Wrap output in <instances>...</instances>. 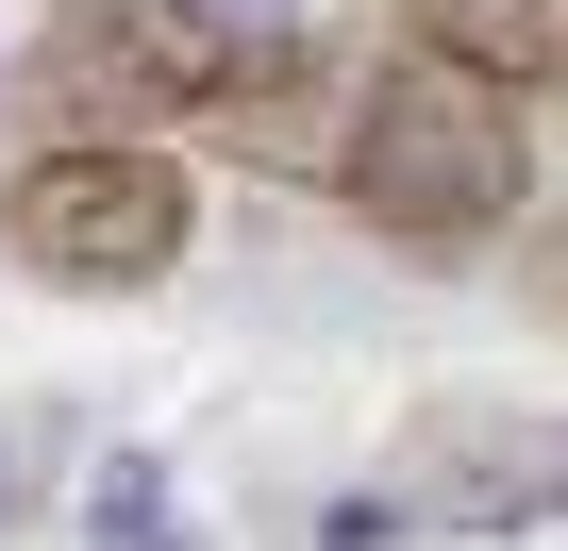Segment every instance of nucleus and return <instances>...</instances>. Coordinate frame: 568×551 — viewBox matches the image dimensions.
<instances>
[{
  "mask_svg": "<svg viewBox=\"0 0 568 551\" xmlns=\"http://www.w3.org/2000/svg\"><path fill=\"white\" fill-rule=\"evenodd\" d=\"M251 18L234 0H51V34H34V118L51 134H201L217 84H234Z\"/></svg>",
  "mask_w": 568,
  "mask_h": 551,
  "instance_id": "7ed1b4c3",
  "label": "nucleus"
},
{
  "mask_svg": "<svg viewBox=\"0 0 568 551\" xmlns=\"http://www.w3.org/2000/svg\"><path fill=\"white\" fill-rule=\"evenodd\" d=\"M518 318L568 335V217H518Z\"/></svg>",
  "mask_w": 568,
  "mask_h": 551,
  "instance_id": "6e6552de",
  "label": "nucleus"
},
{
  "mask_svg": "<svg viewBox=\"0 0 568 551\" xmlns=\"http://www.w3.org/2000/svg\"><path fill=\"white\" fill-rule=\"evenodd\" d=\"M84 551H184V484H168V451H118V468L84 484Z\"/></svg>",
  "mask_w": 568,
  "mask_h": 551,
  "instance_id": "0eeeda50",
  "label": "nucleus"
},
{
  "mask_svg": "<svg viewBox=\"0 0 568 551\" xmlns=\"http://www.w3.org/2000/svg\"><path fill=\"white\" fill-rule=\"evenodd\" d=\"M368 68H385L368 34H251L201 134H217L251 184H335V167H352V101H368Z\"/></svg>",
  "mask_w": 568,
  "mask_h": 551,
  "instance_id": "39448f33",
  "label": "nucleus"
},
{
  "mask_svg": "<svg viewBox=\"0 0 568 551\" xmlns=\"http://www.w3.org/2000/svg\"><path fill=\"white\" fill-rule=\"evenodd\" d=\"M335 201H352L385 251H485V234L535 217V134H518L501 84L385 51L368 101H352V167H335Z\"/></svg>",
  "mask_w": 568,
  "mask_h": 551,
  "instance_id": "f257e3e1",
  "label": "nucleus"
},
{
  "mask_svg": "<svg viewBox=\"0 0 568 551\" xmlns=\"http://www.w3.org/2000/svg\"><path fill=\"white\" fill-rule=\"evenodd\" d=\"M184 234H201V184L151 134H34L0 167V251L68 302H151L184 267Z\"/></svg>",
  "mask_w": 568,
  "mask_h": 551,
  "instance_id": "f03ea898",
  "label": "nucleus"
},
{
  "mask_svg": "<svg viewBox=\"0 0 568 551\" xmlns=\"http://www.w3.org/2000/svg\"><path fill=\"white\" fill-rule=\"evenodd\" d=\"M385 51L535 101V84H568V0H385Z\"/></svg>",
  "mask_w": 568,
  "mask_h": 551,
  "instance_id": "423d86ee",
  "label": "nucleus"
},
{
  "mask_svg": "<svg viewBox=\"0 0 568 551\" xmlns=\"http://www.w3.org/2000/svg\"><path fill=\"white\" fill-rule=\"evenodd\" d=\"M352 501L385 534H551L568 518V418L551 401H418Z\"/></svg>",
  "mask_w": 568,
  "mask_h": 551,
  "instance_id": "20e7f679",
  "label": "nucleus"
}]
</instances>
